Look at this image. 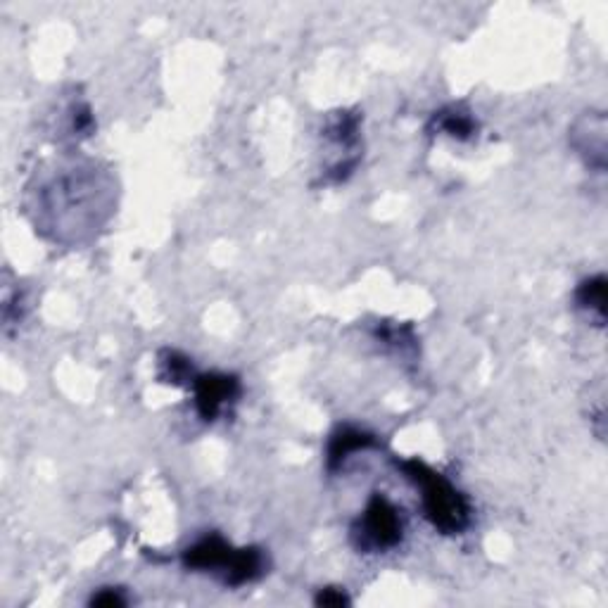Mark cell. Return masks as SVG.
I'll list each match as a JSON object with an SVG mask.
<instances>
[{
    "mask_svg": "<svg viewBox=\"0 0 608 608\" xmlns=\"http://www.w3.org/2000/svg\"><path fill=\"white\" fill-rule=\"evenodd\" d=\"M376 447L373 435L364 433L359 428H340L338 433H333L331 442H328V471H338V468L350 459L352 454L364 452V449Z\"/></svg>",
    "mask_w": 608,
    "mask_h": 608,
    "instance_id": "cell-6",
    "label": "cell"
},
{
    "mask_svg": "<svg viewBox=\"0 0 608 608\" xmlns=\"http://www.w3.org/2000/svg\"><path fill=\"white\" fill-rule=\"evenodd\" d=\"M404 478L421 490L423 513L435 530L445 535H461L471 525V504L466 494L449 483L442 473L423 464L421 459H404L397 464Z\"/></svg>",
    "mask_w": 608,
    "mask_h": 608,
    "instance_id": "cell-1",
    "label": "cell"
},
{
    "mask_svg": "<svg viewBox=\"0 0 608 608\" xmlns=\"http://www.w3.org/2000/svg\"><path fill=\"white\" fill-rule=\"evenodd\" d=\"M402 511L385 494H373L366 509L352 525V542L359 551H388L402 542Z\"/></svg>",
    "mask_w": 608,
    "mask_h": 608,
    "instance_id": "cell-3",
    "label": "cell"
},
{
    "mask_svg": "<svg viewBox=\"0 0 608 608\" xmlns=\"http://www.w3.org/2000/svg\"><path fill=\"white\" fill-rule=\"evenodd\" d=\"M316 604L319 606H345V604H350V599H347V594L342 592V589L328 587V589H321L319 597H316Z\"/></svg>",
    "mask_w": 608,
    "mask_h": 608,
    "instance_id": "cell-11",
    "label": "cell"
},
{
    "mask_svg": "<svg viewBox=\"0 0 608 608\" xmlns=\"http://www.w3.org/2000/svg\"><path fill=\"white\" fill-rule=\"evenodd\" d=\"M575 150L585 157L587 164L597 167L599 171L606 167V119L604 114H589L580 119L573 129Z\"/></svg>",
    "mask_w": 608,
    "mask_h": 608,
    "instance_id": "cell-5",
    "label": "cell"
},
{
    "mask_svg": "<svg viewBox=\"0 0 608 608\" xmlns=\"http://www.w3.org/2000/svg\"><path fill=\"white\" fill-rule=\"evenodd\" d=\"M430 129L437 133H445L449 138L466 141V138H471L475 133V122L471 112L461 110V107H445V110L435 112L433 122H430Z\"/></svg>",
    "mask_w": 608,
    "mask_h": 608,
    "instance_id": "cell-8",
    "label": "cell"
},
{
    "mask_svg": "<svg viewBox=\"0 0 608 608\" xmlns=\"http://www.w3.org/2000/svg\"><path fill=\"white\" fill-rule=\"evenodd\" d=\"M190 388L195 392L198 414L205 421L219 418V414H224L240 397V380L228 373H202V376H195Z\"/></svg>",
    "mask_w": 608,
    "mask_h": 608,
    "instance_id": "cell-4",
    "label": "cell"
},
{
    "mask_svg": "<svg viewBox=\"0 0 608 608\" xmlns=\"http://www.w3.org/2000/svg\"><path fill=\"white\" fill-rule=\"evenodd\" d=\"M578 307L589 316V321L604 326L606 323V278L592 276L580 283L578 293H575Z\"/></svg>",
    "mask_w": 608,
    "mask_h": 608,
    "instance_id": "cell-7",
    "label": "cell"
},
{
    "mask_svg": "<svg viewBox=\"0 0 608 608\" xmlns=\"http://www.w3.org/2000/svg\"><path fill=\"white\" fill-rule=\"evenodd\" d=\"M160 380L171 385H193V364L179 352L164 350L160 354Z\"/></svg>",
    "mask_w": 608,
    "mask_h": 608,
    "instance_id": "cell-9",
    "label": "cell"
},
{
    "mask_svg": "<svg viewBox=\"0 0 608 608\" xmlns=\"http://www.w3.org/2000/svg\"><path fill=\"white\" fill-rule=\"evenodd\" d=\"M183 566L200 573H214L228 587L255 582L264 575L266 559L257 547H231L221 535H207L183 551Z\"/></svg>",
    "mask_w": 608,
    "mask_h": 608,
    "instance_id": "cell-2",
    "label": "cell"
},
{
    "mask_svg": "<svg viewBox=\"0 0 608 608\" xmlns=\"http://www.w3.org/2000/svg\"><path fill=\"white\" fill-rule=\"evenodd\" d=\"M129 604V599H126V594L122 589H114V587H105L100 589V592H95L91 597V606H126Z\"/></svg>",
    "mask_w": 608,
    "mask_h": 608,
    "instance_id": "cell-10",
    "label": "cell"
}]
</instances>
